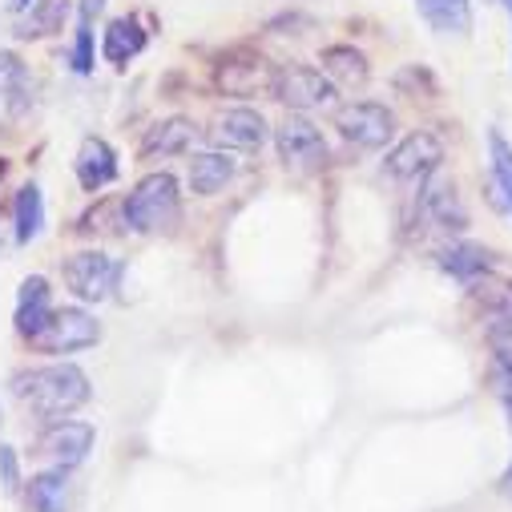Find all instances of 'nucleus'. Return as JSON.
Returning <instances> with one entry per match:
<instances>
[{
	"label": "nucleus",
	"instance_id": "nucleus-1",
	"mask_svg": "<svg viewBox=\"0 0 512 512\" xmlns=\"http://www.w3.org/2000/svg\"><path fill=\"white\" fill-rule=\"evenodd\" d=\"M13 396L29 412L57 420V416H69L73 408H81L89 400V375L77 363H53V367L21 371L13 379Z\"/></svg>",
	"mask_w": 512,
	"mask_h": 512
},
{
	"label": "nucleus",
	"instance_id": "nucleus-2",
	"mask_svg": "<svg viewBox=\"0 0 512 512\" xmlns=\"http://www.w3.org/2000/svg\"><path fill=\"white\" fill-rule=\"evenodd\" d=\"M125 226L138 234H154V230H170L182 214V198H178V182L170 174H146L134 194L121 206Z\"/></svg>",
	"mask_w": 512,
	"mask_h": 512
},
{
	"label": "nucleus",
	"instance_id": "nucleus-3",
	"mask_svg": "<svg viewBox=\"0 0 512 512\" xmlns=\"http://www.w3.org/2000/svg\"><path fill=\"white\" fill-rule=\"evenodd\" d=\"M101 339V327L89 311L81 307H65V311H53L49 323L33 335V347L37 351H49V355H73V351H85Z\"/></svg>",
	"mask_w": 512,
	"mask_h": 512
},
{
	"label": "nucleus",
	"instance_id": "nucleus-4",
	"mask_svg": "<svg viewBox=\"0 0 512 512\" xmlns=\"http://www.w3.org/2000/svg\"><path fill=\"white\" fill-rule=\"evenodd\" d=\"M65 283L85 303H105L121 283V263L101 250H81L65 263Z\"/></svg>",
	"mask_w": 512,
	"mask_h": 512
},
{
	"label": "nucleus",
	"instance_id": "nucleus-5",
	"mask_svg": "<svg viewBox=\"0 0 512 512\" xmlns=\"http://www.w3.org/2000/svg\"><path fill=\"white\" fill-rule=\"evenodd\" d=\"M335 130L343 142H351L359 150H379L396 134V117L375 101H351L335 113Z\"/></svg>",
	"mask_w": 512,
	"mask_h": 512
},
{
	"label": "nucleus",
	"instance_id": "nucleus-6",
	"mask_svg": "<svg viewBox=\"0 0 512 512\" xmlns=\"http://www.w3.org/2000/svg\"><path fill=\"white\" fill-rule=\"evenodd\" d=\"M271 93H275V101H283L291 109H323L335 101V81H327L319 69L291 65V69L275 73Z\"/></svg>",
	"mask_w": 512,
	"mask_h": 512
},
{
	"label": "nucleus",
	"instance_id": "nucleus-7",
	"mask_svg": "<svg viewBox=\"0 0 512 512\" xmlns=\"http://www.w3.org/2000/svg\"><path fill=\"white\" fill-rule=\"evenodd\" d=\"M275 142H279V158L295 170H315L327 162V142L323 134L315 130V125L299 113H291L279 130H275Z\"/></svg>",
	"mask_w": 512,
	"mask_h": 512
},
{
	"label": "nucleus",
	"instance_id": "nucleus-8",
	"mask_svg": "<svg viewBox=\"0 0 512 512\" xmlns=\"http://www.w3.org/2000/svg\"><path fill=\"white\" fill-rule=\"evenodd\" d=\"M93 436H97L93 424H81V420H57V424H49V428L41 432L37 452H41L53 468H77V464L89 456Z\"/></svg>",
	"mask_w": 512,
	"mask_h": 512
},
{
	"label": "nucleus",
	"instance_id": "nucleus-9",
	"mask_svg": "<svg viewBox=\"0 0 512 512\" xmlns=\"http://www.w3.org/2000/svg\"><path fill=\"white\" fill-rule=\"evenodd\" d=\"M440 162H444V146H440V138L428 134V130H420V134L404 138V142L388 154V174L400 178V182H408V178H428Z\"/></svg>",
	"mask_w": 512,
	"mask_h": 512
},
{
	"label": "nucleus",
	"instance_id": "nucleus-10",
	"mask_svg": "<svg viewBox=\"0 0 512 512\" xmlns=\"http://www.w3.org/2000/svg\"><path fill=\"white\" fill-rule=\"evenodd\" d=\"M420 206H424V214H428L440 230H448V234H460V230L468 226V210H464V202H460V194H456V182L444 178V174H436V170H432L428 182H424Z\"/></svg>",
	"mask_w": 512,
	"mask_h": 512
},
{
	"label": "nucleus",
	"instance_id": "nucleus-11",
	"mask_svg": "<svg viewBox=\"0 0 512 512\" xmlns=\"http://www.w3.org/2000/svg\"><path fill=\"white\" fill-rule=\"evenodd\" d=\"M214 138L222 146H234V150H259L267 142V121L263 113H254V109H226L218 113L214 121Z\"/></svg>",
	"mask_w": 512,
	"mask_h": 512
},
{
	"label": "nucleus",
	"instance_id": "nucleus-12",
	"mask_svg": "<svg viewBox=\"0 0 512 512\" xmlns=\"http://www.w3.org/2000/svg\"><path fill=\"white\" fill-rule=\"evenodd\" d=\"M77 182L85 190H105L109 182H117V154L101 142V138H85L77 150Z\"/></svg>",
	"mask_w": 512,
	"mask_h": 512
},
{
	"label": "nucleus",
	"instance_id": "nucleus-13",
	"mask_svg": "<svg viewBox=\"0 0 512 512\" xmlns=\"http://www.w3.org/2000/svg\"><path fill=\"white\" fill-rule=\"evenodd\" d=\"M142 49H146V29H142L134 17H117V21H109V29L101 33V53H105L109 65L134 61Z\"/></svg>",
	"mask_w": 512,
	"mask_h": 512
},
{
	"label": "nucleus",
	"instance_id": "nucleus-14",
	"mask_svg": "<svg viewBox=\"0 0 512 512\" xmlns=\"http://www.w3.org/2000/svg\"><path fill=\"white\" fill-rule=\"evenodd\" d=\"M49 283L41 279V275H33V279H25L21 283V295H17V331L25 335V339H33L45 323H49Z\"/></svg>",
	"mask_w": 512,
	"mask_h": 512
},
{
	"label": "nucleus",
	"instance_id": "nucleus-15",
	"mask_svg": "<svg viewBox=\"0 0 512 512\" xmlns=\"http://www.w3.org/2000/svg\"><path fill=\"white\" fill-rule=\"evenodd\" d=\"M440 267L452 275V279H460V283H476L480 275H488V267H492V259H488V250L484 246H476V242H452V246H444L440 254Z\"/></svg>",
	"mask_w": 512,
	"mask_h": 512
},
{
	"label": "nucleus",
	"instance_id": "nucleus-16",
	"mask_svg": "<svg viewBox=\"0 0 512 512\" xmlns=\"http://www.w3.org/2000/svg\"><path fill=\"white\" fill-rule=\"evenodd\" d=\"M194 142V121H186V117H166V121H158L154 130H146V138H142V158H170V154H182L186 146Z\"/></svg>",
	"mask_w": 512,
	"mask_h": 512
},
{
	"label": "nucleus",
	"instance_id": "nucleus-17",
	"mask_svg": "<svg viewBox=\"0 0 512 512\" xmlns=\"http://www.w3.org/2000/svg\"><path fill=\"white\" fill-rule=\"evenodd\" d=\"M416 13L436 29V33H456L464 37L472 29V0H416Z\"/></svg>",
	"mask_w": 512,
	"mask_h": 512
},
{
	"label": "nucleus",
	"instance_id": "nucleus-18",
	"mask_svg": "<svg viewBox=\"0 0 512 512\" xmlns=\"http://www.w3.org/2000/svg\"><path fill=\"white\" fill-rule=\"evenodd\" d=\"M65 17H69V0H33L25 9V21L17 25V37L21 41H33V37H53L65 29Z\"/></svg>",
	"mask_w": 512,
	"mask_h": 512
},
{
	"label": "nucleus",
	"instance_id": "nucleus-19",
	"mask_svg": "<svg viewBox=\"0 0 512 512\" xmlns=\"http://www.w3.org/2000/svg\"><path fill=\"white\" fill-rule=\"evenodd\" d=\"M234 170L238 166H234L230 154H198L190 162V190L202 194V198H210V194H218L234 178Z\"/></svg>",
	"mask_w": 512,
	"mask_h": 512
},
{
	"label": "nucleus",
	"instance_id": "nucleus-20",
	"mask_svg": "<svg viewBox=\"0 0 512 512\" xmlns=\"http://www.w3.org/2000/svg\"><path fill=\"white\" fill-rule=\"evenodd\" d=\"M29 504H33V512H65V504H69L65 468L33 476V484H29Z\"/></svg>",
	"mask_w": 512,
	"mask_h": 512
},
{
	"label": "nucleus",
	"instance_id": "nucleus-21",
	"mask_svg": "<svg viewBox=\"0 0 512 512\" xmlns=\"http://www.w3.org/2000/svg\"><path fill=\"white\" fill-rule=\"evenodd\" d=\"M259 81H263V61H254V57H230L218 69V85L226 93H234V97L254 93V89H259Z\"/></svg>",
	"mask_w": 512,
	"mask_h": 512
},
{
	"label": "nucleus",
	"instance_id": "nucleus-22",
	"mask_svg": "<svg viewBox=\"0 0 512 512\" xmlns=\"http://www.w3.org/2000/svg\"><path fill=\"white\" fill-rule=\"evenodd\" d=\"M45 226V198H41V186H25L17 194V242H33Z\"/></svg>",
	"mask_w": 512,
	"mask_h": 512
},
{
	"label": "nucleus",
	"instance_id": "nucleus-23",
	"mask_svg": "<svg viewBox=\"0 0 512 512\" xmlns=\"http://www.w3.org/2000/svg\"><path fill=\"white\" fill-rule=\"evenodd\" d=\"M323 69H327L335 81H343V85L367 81V61H363V53H355L351 45H331V49H323Z\"/></svg>",
	"mask_w": 512,
	"mask_h": 512
},
{
	"label": "nucleus",
	"instance_id": "nucleus-24",
	"mask_svg": "<svg viewBox=\"0 0 512 512\" xmlns=\"http://www.w3.org/2000/svg\"><path fill=\"white\" fill-rule=\"evenodd\" d=\"M484 323H488V335L496 347L512 339V287H496L484 299Z\"/></svg>",
	"mask_w": 512,
	"mask_h": 512
},
{
	"label": "nucleus",
	"instance_id": "nucleus-25",
	"mask_svg": "<svg viewBox=\"0 0 512 512\" xmlns=\"http://www.w3.org/2000/svg\"><path fill=\"white\" fill-rule=\"evenodd\" d=\"M488 154H492V182L504 194V206L512 214V146L504 142L500 130H488Z\"/></svg>",
	"mask_w": 512,
	"mask_h": 512
},
{
	"label": "nucleus",
	"instance_id": "nucleus-26",
	"mask_svg": "<svg viewBox=\"0 0 512 512\" xmlns=\"http://www.w3.org/2000/svg\"><path fill=\"white\" fill-rule=\"evenodd\" d=\"M492 379H496V396L504 400V408H508V416H512V347H504V343H500V351H496Z\"/></svg>",
	"mask_w": 512,
	"mask_h": 512
},
{
	"label": "nucleus",
	"instance_id": "nucleus-27",
	"mask_svg": "<svg viewBox=\"0 0 512 512\" xmlns=\"http://www.w3.org/2000/svg\"><path fill=\"white\" fill-rule=\"evenodd\" d=\"M25 89V61L17 53H0V97H13Z\"/></svg>",
	"mask_w": 512,
	"mask_h": 512
},
{
	"label": "nucleus",
	"instance_id": "nucleus-28",
	"mask_svg": "<svg viewBox=\"0 0 512 512\" xmlns=\"http://www.w3.org/2000/svg\"><path fill=\"white\" fill-rule=\"evenodd\" d=\"M0 480H5V488H9V492H17V484H21L17 452H13V448H5V444H0Z\"/></svg>",
	"mask_w": 512,
	"mask_h": 512
},
{
	"label": "nucleus",
	"instance_id": "nucleus-29",
	"mask_svg": "<svg viewBox=\"0 0 512 512\" xmlns=\"http://www.w3.org/2000/svg\"><path fill=\"white\" fill-rule=\"evenodd\" d=\"M500 492H504V496H508V500H512V464H508V472H504V476H500Z\"/></svg>",
	"mask_w": 512,
	"mask_h": 512
},
{
	"label": "nucleus",
	"instance_id": "nucleus-30",
	"mask_svg": "<svg viewBox=\"0 0 512 512\" xmlns=\"http://www.w3.org/2000/svg\"><path fill=\"white\" fill-rule=\"evenodd\" d=\"M29 5H33V0H13V9H17V13H25Z\"/></svg>",
	"mask_w": 512,
	"mask_h": 512
},
{
	"label": "nucleus",
	"instance_id": "nucleus-31",
	"mask_svg": "<svg viewBox=\"0 0 512 512\" xmlns=\"http://www.w3.org/2000/svg\"><path fill=\"white\" fill-rule=\"evenodd\" d=\"M5 170H9V166H5V158H0V178H5Z\"/></svg>",
	"mask_w": 512,
	"mask_h": 512
}]
</instances>
